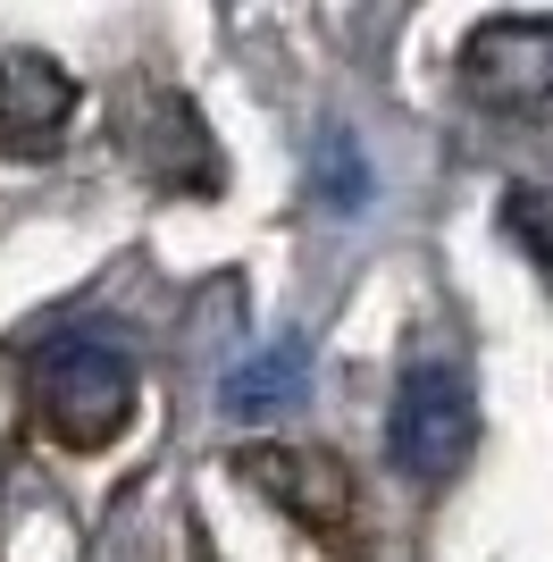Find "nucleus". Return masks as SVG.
<instances>
[{
	"label": "nucleus",
	"instance_id": "9",
	"mask_svg": "<svg viewBox=\"0 0 553 562\" xmlns=\"http://www.w3.org/2000/svg\"><path fill=\"white\" fill-rule=\"evenodd\" d=\"M327 193H336V211H361V160L345 135H327Z\"/></svg>",
	"mask_w": 553,
	"mask_h": 562
},
{
	"label": "nucleus",
	"instance_id": "4",
	"mask_svg": "<svg viewBox=\"0 0 553 562\" xmlns=\"http://www.w3.org/2000/svg\"><path fill=\"white\" fill-rule=\"evenodd\" d=\"M76 117V85L43 50H0V151H59Z\"/></svg>",
	"mask_w": 553,
	"mask_h": 562
},
{
	"label": "nucleus",
	"instance_id": "1",
	"mask_svg": "<svg viewBox=\"0 0 553 562\" xmlns=\"http://www.w3.org/2000/svg\"><path fill=\"white\" fill-rule=\"evenodd\" d=\"M34 403L59 446H110L135 412V361L92 328H68L34 352Z\"/></svg>",
	"mask_w": 553,
	"mask_h": 562
},
{
	"label": "nucleus",
	"instance_id": "5",
	"mask_svg": "<svg viewBox=\"0 0 553 562\" xmlns=\"http://www.w3.org/2000/svg\"><path fill=\"white\" fill-rule=\"evenodd\" d=\"M235 470L252 479L260 495H276L302 529H319V538H345L352 529V479L327 453H294V446H252L235 453Z\"/></svg>",
	"mask_w": 553,
	"mask_h": 562
},
{
	"label": "nucleus",
	"instance_id": "2",
	"mask_svg": "<svg viewBox=\"0 0 553 562\" xmlns=\"http://www.w3.org/2000/svg\"><path fill=\"white\" fill-rule=\"evenodd\" d=\"M478 446V395H470V370L461 361H411L403 386H394V412H386V453L403 479L437 487L444 470L470 462Z\"/></svg>",
	"mask_w": 553,
	"mask_h": 562
},
{
	"label": "nucleus",
	"instance_id": "7",
	"mask_svg": "<svg viewBox=\"0 0 553 562\" xmlns=\"http://www.w3.org/2000/svg\"><path fill=\"white\" fill-rule=\"evenodd\" d=\"M302 378H311V352L285 336V345H260L244 352L227 378H218V403H227L235 420H269V412H285V403L302 395Z\"/></svg>",
	"mask_w": 553,
	"mask_h": 562
},
{
	"label": "nucleus",
	"instance_id": "3",
	"mask_svg": "<svg viewBox=\"0 0 553 562\" xmlns=\"http://www.w3.org/2000/svg\"><path fill=\"white\" fill-rule=\"evenodd\" d=\"M461 85L495 110H553V18H495L461 50Z\"/></svg>",
	"mask_w": 553,
	"mask_h": 562
},
{
	"label": "nucleus",
	"instance_id": "6",
	"mask_svg": "<svg viewBox=\"0 0 553 562\" xmlns=\"http://www.w3.org/2000/svg\"><path fill=\"white\" fill-rule=\"evenodd\" d=\"M143 151H151V177L177 186V193H210V186H218V151H210L193 101H177V93L151 101V135H143Z\"/></svg>",
	"mask_w": 553,
	"mask_h": 562
},
{
	"label": "nucleus",
	"instance_id": "8",
	"mask_svg": "<svg viewBox=\"0 0 553 562\" xmlns=\"http://www.w3.org/2000/svg\"><path fill=\"white\" fill-rule=\"evenodd\" d=\"M504 227L529 244L537 260H545V278H553V193H529V186H511L504 193Z\"/></svg>",
	"mask_w": 553,
	"mask_h": 562
}]
</instances>
